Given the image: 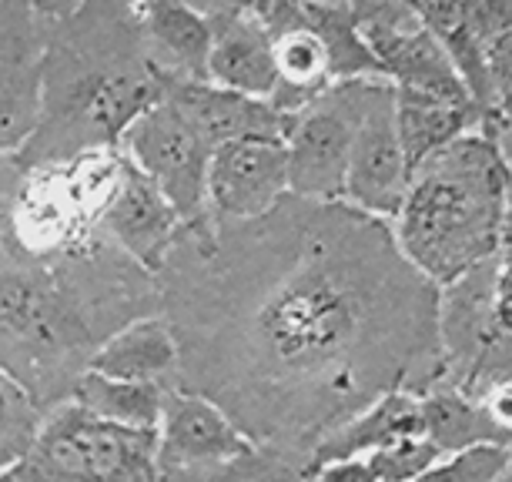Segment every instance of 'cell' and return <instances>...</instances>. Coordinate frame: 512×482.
Returning <instances> with one entry per match:
<instances>
[{"label": "cell", "mask_w": 512, "mask_h": 482, "mask_svg": "<svg viewBox=\"0 0 512 482\" xmlns=\"http://www.w3.org/2000/svg\"><path fill=\"white\" fill-rule=\"evenodd\" d=\"M178 389L205 395L251 446L305 466L389 392L439 382V288L389 221L288 195L248 225L181 228L158 275Z\"/></svg>", "instance_id": "cell-1"}, {"label": "cell", "mask_w": 512, "mask_h": 482, "mask_svg": "<svg viewBox=\"0 0 512 482\" xmlns=\"http://www.w3.org/2000/svg\"><path fill=\"white\" fill-rule=\"evenodd\" d=\"M158 278L94 238L57 255H31L0 205V369L44 412L71 399L94 352L138 318L158 315Z\"/></svg>", "instance_id": "cell-2"}, {"label": "cell", "mask_w": 512, "mask_h": 482, "mask_svg": "<svg viewBox=\"0 0 512 482\" xmlns=\"http://www.w3.org/2000/svg\"><path fill=\"white\" fill-rule=\"evenodd\" d=\"M37 14L41 114L14 161L37 171L118 151L131 124L164 98L134 4H37Z\"/></svg>", "instance_id": "cell-3"}, {"label": "cell", "mask_w": 512, "mask_h": 482, "mask_svg": "<svg viewBox=\"0 0 512 482\" xmlns=\"http://www.w3.org/2000/svg\"><path fill=\"white\" fill-rule=\"evenodd\" d=\"M512 181L506 138L479 128L415 171L392 235L425 282L446 288L499 258L502 198Z\"/></svg>", "instance_id": "cell-4"}, {"label": "cell", "mask_w": 512, "mask_h": 482, "mask_svg": "<svg viewBox=\"0 0 512 482\" xmlns=\"http://www.w3.org/2000/svg\"><path fill=\"white\" fill-rule=\"evenodd\" d=\"M0 482H164L158 432L111 426L61 402L44 412L31 452Z\"/></svg>", "instance_id": "cell-5"}, {"label": "cell", "mask_w": 512, "mask_h": 482, "mask_svg": "<svg viewBox=\"0 0 512 482\" xmlns=\"http://www.w3.org/2000/svg\"><path fill=\"white\" fill-rule=\"evenodd\" d=\"M379 81L332 84L312 104L292 114L285 134L288 154V195L318 205L345 201V178L359 134L362 114Z\"/></svg>", "instance_id": "cell-6"}, {"label": "cell", "mask_w": 512, "mask_h": 482, "mask_svg": "<svg viewBox=\"0 0 512 482\" xmlns=\"http://www.w3.org/2000/svg\"><path fill=\"white\" fill-rule=\"evenodd\" d=\"M121 154L168 198L181 225H205L211 148L175 101L161 98L141 114L121 138Z\"/></svg>", "instance_id": "cell-7"}, {"label": "cell", "mask_w": 512, "mask_h": 482, "mask_svg": "<svg viewBox=\"0 0 512 482\" xmlns=\"http://www.w3.org/2000/svg\"><path fill=\"white\" fill-rule=\"evenodd\" d=\"M355 7L362 41L382 67V77L392 88H409L432 94L442 101L472 104L452 71L442 44L432 37L412 0H365Z\"/></svg>", "instance_id": "cell-8"}, {"label": "cell", "mask_w": 512, "mask_h": 482, "mask_svg": "<svg viewBox=\"0 0 512 482\" xmlns=\"http://www.w3.org/2000/svg\"><path fill=\"white\" fill-rule=\"evenodd\" d=\"M288 198L285 141L248 138L211 151L208 161V221L248 225Z\"/></svg>", "instance_id": "cell-9"}, {"label": "cell", "mask_w": 512, "mask_h": 482, "mask_svg": "<svg viewBox=\"0 0 512 482\" xmlns=\"http://www.w3.org/2000/svg\"><path fill=\"white\" fill-rule=\"evenodd\" d=\"M409 181L399 131H395V88L389 81H379L355 134L349 178H345V205L392 225Z\"/></svg>", "instance_id": "cell-10"}, {"label": "cell", "mask_w": 512, "mask_h": 482, "mask_svg": "<svg viewBox=\"0 0 512 482\" xmlns=\"http://www.w3.org/2000/svg\"><path fill=\"white\" fill-rule=\"evenodd\" d=\"M181 228L185 225L175 215V208L168 205V198L141 171H134L131 165L124 168L121 185L101 215L104 241L111 248H118L141 272L158 278L164 272V265H168L171 252H175Z\"/></svg>", "instance_id": "cell-11"}, {"label": "cell", "mask_w": 512, "mask_h": 482, "mask_svg": "<svg viewBox=\"0 0 512 482\" xmlns=\"http://www.w3.org/2000/svg\"><path fill=\"white\" fill-rule=\"evenodd\" d=\"M211 24L208 84L245 98L272 101L278 88L275 44L248 4H205Z\"/></svg>", "instance_id": "cell-12"}, {"label": "cell", "mask_w": 512, "mask_h": 482, "mask_svg": "<svg viewBox=\"0 0 512 482\" xmlns=\"http://www.w3.org/2000/svg\"><path fill=\"white\" fill-rule=\"evenodd\" d=\"M41 44L37 4H0V128L14 154L31 138L41 114Z\"/></svg>", "instance_id": "cell-13"}, {"label": "cell", "mask_w": 512, "mask_h": 482, "mask_svg": "<svg viewBox=\"0 0 512 482\" xmlns=\"http://www.w3.org/2000/svg\"><path fill=\"white\" fill-rule=\"evenodd\" d=\"M251 446L241 429L205 395L168 389L158 426V466L161 472L201 469L235 459Z\"/></svg>", "instance_id": "cell-14"}, {"label": "cell", "mask_w": 512, "mask_h": 482, "mask_svg": "<svg viewBox=\"0 0 512 482\" xmlns=\"http://www.w3.org/2000/svg\"><path fill=\"white\" fill-rule=\"evenodd\" d=\"M248 7L275 44L278 88L272 94V104L282 114H298L318 94L332 88L325 47L305 24L302 4H295V0H268V4Z\"/></svg>", "instance_id": "cell-15"}, {"label": "cell", "mask_w": 512, "mask_h": 482, "mask_svg": "<svg viewBox=\"0 0 512 482\" xmlns=\"http://www.w3.org/2000/svg\"><path fill=\"white\" fill-rule=\"evenodd\" d=\"M164 98H171L181 114L195 124L211 151L231 141L248 138H275L285 141L292 114H282L272 101L245 98V94L225 91L218 84H171L164 81Z\"/></svg>", "instance_id": "cell-16"}, {"label": "cell", "mask_w": 512, "mask_h": 482, "mask_svg": "<svg viewBox=\"0 0 512 482\" xmlns=\"http://www.w3.org/2000/svg\"><path fill=\"white\" fill-rule=\"evenodd\" d=\"M144 51L161 81L171 84H208L211 24L201 7L178 0H144L134 4Z\"/></svg>", "instance_id": "cell-17"}, {"label": "cell", "mask_w": 512, "mask_h": 482, "mask_svg": "<svg viewBox=\"0 0 512 482\" xmlns=\"http://www.w3.org/2000/svg\"><path fill=\"white\" fill-rule=\"evenodd\" d=\"M479 128H496L506 134V128L489 121L476 104H456L422 91L395 88V131H399L409 178L429 158H436L442 148H449L452 141L466 138Z\"/></svg>", "instance_id": "cell-18"}, {"label": "cell", "mask_w": 512, "mask_h": 482, "mask_svg": "<svg viewBox=\"0 0 512 482\" xmlns=\"http://www.w3.org/2000/svg\"><path fill=\"white\" fill-rule=\"evenodd\" d=\"M88 372L108 375L124 382H154L164 389H178V342L171 325L161 315L138 318L114 332L108 342L94 352Z\"/></svg>", "instance_id": "cell-19"}, {"label": "cell", "mask_w": 512, "mask_h": 482, "mask_svg": "<svg viewBox=\"0 0 512 482\" xmlns=\"http://www.w3.org/2000/svg\"><path fill=\"white\" fill-rule=\"evenodd\" d=\"M419 436H422L419 395L389 392L379 402H372L365 412H359L352 422H345L342 429H335L332 436L318 442L305 462V472L335 459H365L399 439H419Z\"/></svg>", "instance_id": "cell-20"}, {"label": "cell", "mask_w": 512, "mask_h": 482, "mask_svg": "<svg viewBox=\"0 0 512 482\" xmlns=\"http://www.w3.org/2000/svg\"><path fill=\"white\" fill-rule=\"evenodd\" d=\"M415 11H419L425 27L432 31V37L442 44L452 71L459 74L462 88H466L472 104H476L489 121L502 124V118L496 114V101H492L486 44L479 41L476 27H472V21H469V0L466 4H459V0H422V4H415ZM502 128H506V124H502Z\"/></svg>", "instance_id": "cell-21"}, {"label": "cell", "mask_w": 512, "mask_h": 482, "mask_svg": "<svg viewBox=\"0 0 512 482\" xmlns=\"http://www.w3.org/2000/svg\"><path fill=\"white\" fill-rule=\"evenodd\" d=\"M164 395H168V389L154 382H124V379H108V375L98 372H84L71 389V399L67 402L81 406L94 419L111 422V426L158 432Z\"/></svg>", "instance_id": "cell-22"}, {"label": "cell", "mask_w": 512, "mask_h": 482, "mask_svg": "<svg viewBox=\"0 0 512 482\" xmlns=\"http://www.w3.org/2000/svg\"><path fill=\"white\" fill-rule=\"evenodd\" d=\"M422 412V439H429L439 449V456L472 449V446H502L496 426L486 419V412L476 399H466L446 382L429 385L419 395Z\"/></svg>", "instance_id": "cell-23"}, {"label": "cell", "mask_w": 512, "mask_h": 482, "mask_svg": "<svg viewBox=\"0 0 512 482\" xmlns=\"http://www.w3.org/2000/svg\"><path fill=\"white\" fill-rule=\"evenodd\" d=\"M302 14L305 24L312 27V34L325 47L332 84L385 81L379 61L372 57L369 44L359 34V21H355L352 4H315V0H305Z\"/></svg>", "instance_id": "cell-24"}, {"label": "cell", "mask_w": 512, "mask_h": 482, "mask_svg": "<svg viewBox=\"0 0 512 482\" xmlns=\"http://www.w3.org/2000/svg\"><path fill=\"white\" fill-rule=\"evenodd\" d=\"M164 482H308L305 466L285 452L248 446L241 456L201 469L164 472Z\"/></svg>", "instance_id": "cell-25"}, {"label": "cell", "mask_w": 512, "mask_h": 482, "mask_svg": "<svg viewBox=\"0 0 512 482\" xmlns=\"http://www.w3.org/2000/svg\"><path fill=\"white\" fill-rule=\"evenodd\" d=\"M44 409L14 375L0 369V476L31 452Z\"/></svg>", "instance_id": "cell-26"}, {"label": "cell", "mask_w": 512, "mask_h": 482, "mask_svg": "<svg viewBox=\"0 0 512 482\" xmlns=\"http://www.w3.org/2000/svg\"><path fill=\"white\" fill-rule=\"evenodd\" d=\"M512 462L506 446H472L452 456H442L415 482H492Z\"/></svg>", "instance_id": "cell-27"}, {"label": "cell", "mask_w": 512, "mask_h": 482, "mask_svg": "<svg viewBox=\"0 0 512 482\" xmlns=\"http://www.w3.org/2000/svg\"><path fill=\"white\" fill-rule=\"evenodd\" d=\"M365 459H369L379 482H415L425 469L436 466L442 456L429 439L419 436V439H399Z\"/></svg>", "instance_id": "cell-28"}, {"label": "cell", "mask_w": 512, "mask_h": 482, "mask_svg": "<svg viewBox=\"0 0 512 482\" xmlns=\"http://www.w3.org/2000/svg\"><path fill=\"white\" fill-rule=\"evenodd\" d=\"M486 67L496 114L506 124V131H512V34H502L486 44Z\"/></svg>", "instance_id": "cell-29"}, {"label": "cell", "mask_w": 512, "mask_h": 482, "mask_svg": "<svg viewBox=\"0 0 512 482\" xmlns=\"http://www.w3.org/2000/svg\"><path fill=\"white\" fill-rule=\"evenodd\" d=\"M469 21L482 44L512 34V0H469Z\"/></svg>", "instance_id": "cell-30"}, {"label": "cell", "mask_w": 512, "mask_h": 482, "mask_svg": "<svg viewBox=\"0 0 512 482\" xmlns=\"http://www.w3.org/2000/svg\"><path fill=\"white\" fill-rule=\"evenodd\" d=\"M476 402L482 406V412H486V419L496 426L502 446L512 449V379L489 385Z\"/></svg>", "instance_id": "cell-31"}, {"label": "cell", "mask_w": 512, "mask_h": 482, "mask_svg": "<svg viewBox=\"0 0 512 482\" xmlns=\"http://www.w3.org/2000/svg\"><path fill=\"white\" fill-rule=\"evenodd\" d=\"M308 482H379L369 459H335L305 472Z\"/></svg>", "instance_id": "cell-32"}, {"label": "cell", "mask_w": 512, "mask_h": 482, "mask_svg": "<svg viewBox=\"0 0 512 482\" xmlns=\"http://www.w3.org/2000/svg\"><path fill=\"white\" fill-rule=\"evenodd\" d=\"M492 312L502 332L512 335V252L496 258V285H492Z\"/></svg>", "instance_id": "cell-33"}, {"label": "cell", "mask_w": 512, "mask_h": 482, "mask_svg": "<svg viewBox=\"0 0 512 482\" xmlns=\"http://www.w3.org/2000/svg\"><path fill=\"white\" fill-rule=\"evenodd\" d=\"M499 252H512V181L502 198V235H499Z\"/></svg>", "instance_id": "cell-34"}, {"label": "cell", "mask_w": 512, "mask_h": 482, "mask_svg": "<svg viewBox=\"0 0 512 482\" xmlns=\"http://www.w3.org/2000/svg\"><path fill=\"white\" fill-rule=\"evenodd\" d=\"M0 151L14 154V148H11V138H7V131H4V128H0Z\"/></svg>", "instance_id": "cell-35"}, {"label": "cell", "mask_w": 512, "mask_h": 482, "mask_svg": "<svg viewBox=\"0 0 512 482\" xmlns=\"http://www.w3.org/2000/svg\"><path fill=\"white\" fill-rule=\"evenodd\" d=\"M492 482H512V462H509V466H506V469H502V472H499V476H496V479H492Z\"/></svg>", "instance_id": "cell-36"}, {"label": "cell", "mask_w": 512, "mask_h": 482, "mask_svg": "<svg viewBox=\"0 0 512 482\" xmlns=\"http://www.w3.org/2000/svg\"><path fill=\"white\" fill-rule=\"evenodd\" d=\"M509 452H512V449H509Z\"/></svg>", "instance_id": "cell-37"}]
</instances>
